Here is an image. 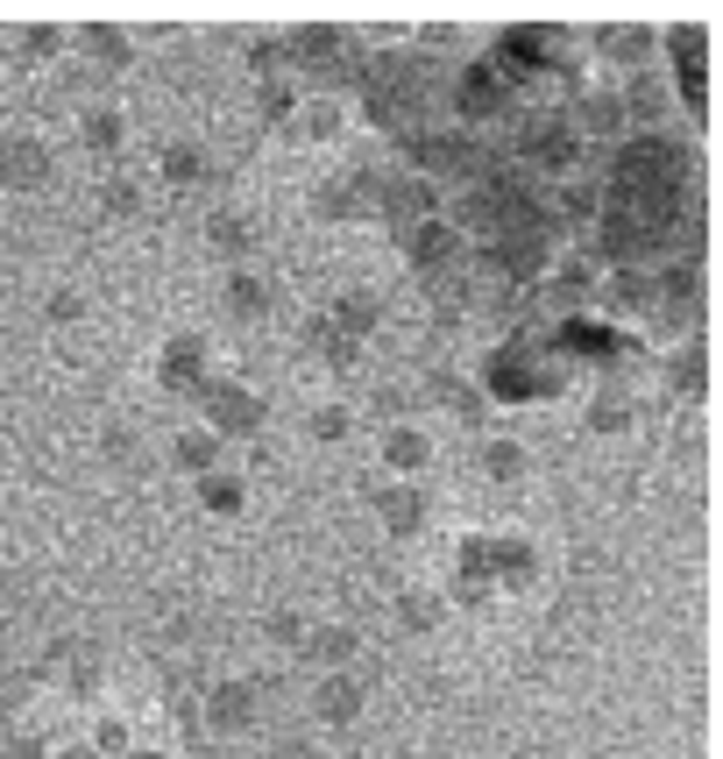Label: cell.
<instances>
[{"label": "cell", "instance_id": "1", "mask_svg": "<svg viewBox=\"0 0 723 759\" xmlns=\"http://www.w3.org/2000/svg\"><path fill=\"white\" fill-rule=\"evenodd\" d=\"M504 107V79L496 71H461V114H496Z\"/></svg>", "mask_w": 723, "mask_h": 759}, {"label": "cell", "instance_id": "2", "mask_svg": "<svg viewBox=\"0 0 723 759\" xmlns=\"http://www.w3.org/2000/svg\"><path fill=\"white\" fill-rule=\"evenodd\" d=\"M220 419H228V426H255V419H263V405L241 398V391H228V398H220Z\"/></svg>", "mask_w": 723, "mask_h": 759}, {"label": "cell", "instance_id": "3", "mask_svg": "<svg viewBox=\"0 0 723 759\" xmlns=\"http://www.w3.org/2000/svg\"><path fill=\"white\" fill-rule=\"evenodd\" d=\"M241 710H255V695H241V689H228V695H220V724H228V732H241V724H249Z\"/></svg>", "mask_w": 723, "mask_h": 759}, {"label": "cell", "instance_id": "4", "mask_svg": "<svg viewBox=\"0 0 723 759\" xmlns=\"http://www.w3.org/2000/svg\"><path fill=\"white\" fill-rule=\"evenodd\" d=\"M390 461H398V469H412V461H426V440H412V434H404V426H398V440H390Z\"/></svg>", "mask_w": 723, "mask_h": 759}, {"label": "cell", "instance_id": "5", "mask_svg": "<svg viewBox=\"0 0 723 759\" xmlns=\"http://www.w3.org/2000/svg\"><path fill=\"white\" fill-rule=\"evenodd\" d=\"M135 759H157V752H135Z\"/></svg>", "mask_w": 723, "mask_h": 759}]
</instances>
